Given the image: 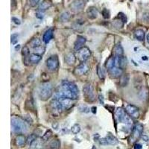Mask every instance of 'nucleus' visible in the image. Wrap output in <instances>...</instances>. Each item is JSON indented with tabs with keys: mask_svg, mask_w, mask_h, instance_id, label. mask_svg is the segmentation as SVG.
<instances>
[{
	"mask_svg": "<svg viewBox=\"0 0 149 149\" xmlns=\"http://www.w3.org/2000/svg\"><path fill=\"white\" fill-rule=\"evenodd\" d=\"M58 97L76 100L79 96V90L77 85L68 81H63L57 92Z\"/></svg>",
	"mask_w": 149,
	"mask_h": 149,
	"instance_id": "nucleus-1",
	"label": "nucleus"
},
{
	"mask_svg": "<svg viewBox=\"0 0 149 149\" xmlns=\"http://www.w3.org/2000/svg\"><path fill=\"white\" fill-rule=\"evenodd\" d=\"M11 129L16 133H24L27 131V125L24 120L13 116L11 118Z\"/></svg>",
	"mask_w": 149,
	"mask_h": 149,
	"instance_id": "nucleus-2",
	"label": "nucleus"
},
{
	"mask_svg": "<svg viewBox=\"0 0 149 149\" xmlns=\"http://www.w3.org/2000/svg\"><path fill=\"white\" fill-rule=\"evenodd\" d=\"M52 86L49 82L42 84L38 89V96L42 101H47L49 99L52 97Z\"/></svg>",
	"mask_w": 149,
	"mask_h": 149,
	"instance_id": "nucleus-3",
	"label": "nucleus"
},
{
	"mask_svg": "<svg viewBox=\"0 0 149 149\" xmlns=\"http://www.w3.org/2000/svg\"><path fill=\"white\" fill-rule=\"evenodd\" d=\"M115 115H116V118L117 121L120 123H124L127 125H131L133 123L132 118L127 114L126 111L121 107H118L116 109Z\"/></svg>",
	"mask_w": 149,
	"mask_h": 149,
	"instance_id": "nucleus-4",
	"label": "nucleus"
},
{
	"mask_svg": "<svg viewBox=\"0 0 149 149\" xmlns=\"http://www.w3.org/2000/svg\"><path fill=\"white\" fill-rule=\"evenodd\" d=\"M83 93L85 99L89 102H93L96 101V94L94 91V87L91 84L87 83L84 86Z\"/></svg>",
	"mask_w": 149,
	"mask_h": 149,
	"instance_id": "nucleus-5",
	"label": "nucleus"
},
{
	"mask_svg": "<svg viewBox=\"0 0 149 149\" xmlns=\"http://www.w3.org/2000/svg\"><path fill=\"white\" fill-rule=\"evenodd\" d=\"M143 132V125L141 123H136L133 129L132 134L131 137V142H135L142 136Z\"/></svg>",
	"mask_w": 149,
	"mask_h": 149,
	"instance_id": "nucleus-6",
	"label": "nucleus"
},
{
	"mask_svg": "<svg viewBox=\"0 0 149 149\" xmlns=\"http://www.w3.org/2000/svg\"><path fill=\"white\" fill-rule=\"evenodd\" d=\"M46 66L50 71H55L59 66V61L57 55H52L46 60Z\"/></svg>",
	"mask_w": 149,
	"mask_h": 149,
	"instance_id": "nucleus-7",
	"label": "nucleus"
},
{
	"mask_svg": "<svg viewBox=\"0 0 149 149\" xmlns=\"http://www.w3.org/2000/svg\"><path fill=\"white\" fill-rule=\"evenodd\" d=\"M90 55H91V52H90V49L85 47V46H84L83 48L78 51V58L81 62H85L86 61H87L90 58Z\"/></svg>",
	"mask_w": 149,
	"mask_h": 149,
	"instance_id": "nucleus-8",
	"label": "nucleus"
},
{
	"mask_svg": "<svg viewBox=\"0 0 149 149\" xmlns=\"http://www.w3.org/2000/svg\"><path fill=\"white\" fill-rule=\"evenodd\" d=\"M99 143L102 146H108V145L113 146L118 143V140L114 136H113L111 133H108L105 137L100 139Z\"/></svg>",
	"mask_w": 149,
	"mask_h": 149,
	"instance_id": "nucleus-9",
	"label": "nucleus"
},
{
	"mask_svg": "<svg viewBox=\"0 0 149 149\" xmlns=\"http://www.w3.org/2000/svg\"><path fill=\"white\" fill-rule=\"evenodd\" d=\"M125 111L132 119H138L140 116L139 108L134 105H127L125 107Z\"/></svg>",
	"mask_w": 149,
	"mask_h": 149,
	"instance_id": "nucleus-10",
	"label": "nucleus"
},
{
	"mask_svg": "<svg viewBox=\"0 0 149 149\" xmlns=\"http://www.w3.org/2000/svg\"><path fill=\"white\" fill-rule=\"evenodd\" d=\"M89 69H90V68L87 66V64H86L84 62H82L78 66H76V69H75V73L77 76H84L88 72Z\"/></svg>",
	"mask_w": 149,
	"mask_h": 149,
	"instance_id": "nucleus-11",
	"label": "nucleus"
},
{
	"mask_svg": "<svg viewBox=\"0 0 149 149\" xmlns=\"http://www.w3.org/2000/svg\"><path fill=\"white\" fill-rule=\"evenodd\" d=\"M85 6L84 0H75L70 5V7L74 12H78L83 9Z\"/></svg>",
	"mask_w": 149,
	"mask_h": 149,
	"instance_id": "nucleus-12",
	"label": "nucleus"
},
{
	"mask_svg": "<svg viewBox=\"0 0 149 149\" xmlns=\"http://www.w3.org/2000/svg\"><path fill=\"white\" fill-rule=\"evenodd\" d=\"M126 65H127V60L123 55L115 56V66H117L124 70V69L126 67Z\"/></svg>",
	"mask_w": 149,
	"mask_h": 149,
	"instance_id": "nucleus-13",
	"label": "nucleus"
},
{
	"mask_svg": "<svg viewBox=\"0 0 149 149\" xmlns=\"http://www.w3.org/2000/svg\"><path fill=\"white\" fill-rule=\"evenodd\" d=\"M86 38L83 36H80L78 35L77 37V40L75 42V44H74V49L76 50V51H78L81 49H82L84 47V45L85 44L86 42Z\"/></svg>",
	"mask_w": 149,
	"mask_h": 149,
	"instance_id": "nucleus-14",
	"label": "nucleus"
},
{
	"mask_svg": "<svg viewBox=\"0 0 149 149\" xmlns=\"http://www.w3.org/2000/svg\"><path fill=\"white\" fill-rule=\"evenodd\" d=\"M57 98L59 99L60 102H61V106H62L63 109V111H64V110H68V109H69L70 107L73 105V102H72V99L61 97H58Z\"/></svg>",
	"mask_w": 149,
	"mask_h": 149,
	"instance_id": "nucleus-15",
	"label": "nucleus"
},
{
	"mask_svg": "<svg viewBox=\"0 0 149 149\" xmlns=\"http://www.w3.org/2000/svg\"><path fill=\"white\" fill-rule=\"evenodd\" d=\"M52 108L55 112H56L57 114H59L61 113H62V111H63L62 106H61V104L60 102L59 99L58 98H55L52 101Z\"/></svg>",
	"mask_w": 149,
	"mask_h": 149,
	"instance_id": "nucleus-16",
	"label": "nucleus"
},
{
	"mask_svg": "<svg viewBox=\"0 0 149 149\" xmlns=\"http://www.w3.org/2000/svg\"><path fill=\"white\" fill-rule=\"evenodd\" d=\"M87 14L89 19H90V20H95V19H96L98 17V9L96 7L92 6V7H90L87 9Z\"/></svg>",
	"mask_w": 149,
	"mask_h": 149,
	"instance_id": "nucleus-17",
	"label": "nucleus"
},
{
	"mask_svg": "<svg viewBox=\"0 0 149 149\" xmlns=\"http://www.w3.org/2000/svg\"><path fill=\"white\" fill-rule=\"evenodd\" d=\"M123 69L119 68L117 66H113L111 70H109L110 75L113 78H119L120 76L123 73Z\"/></svg>",
	"mask_w": 149,
	"mask_h": 149,
	"instance_id": "nucleus-18",
	"label": "nucleus"
},
{
	"mask_svg": "<svg viewBox=\"0 0 149 149\" xmlns=\"http://www.w3.org/2000/svg\"><path fill=\"white\" fill-rule=\"evenodd\" d=\"M52 6V2L51 0H43L39 5L38 9L41 12H44Z\"/></svg>",
	"mask_w": 149,
	"mask_h": 149,
	"instance_id": "nucleus-19",
	"label": "nucleus"
},
{
	"mask_svg": "<svg viewBox=\"0 0 149 149\" xmlns=\"http://www.w3.org/2000/svg\"><path fill=\"white\" fill-rule=\"evenodd\" d=\"M65 62L69 66H72L76 62V55L72 52H69L65 55Z\"/></svg>",
	"mask_w": 149,
	"mask_h": 149,
	"instance_id": "nucleus-20",
	"label": "nucleus"
},
{
	"mask_svg": "<svg viewBox=\"0 0 149 149\" xmlns=\"http://www.w3.org/2000/svg\"><path fill=\"white\" fill-rule=\"evenodd\" d=\"M52 37H53V29L52 28H49L47 31H46V32L43 34L42 40H43L45 43H48L52 40Z\"/></svg>",
	"mask_w": 149,
	"mask_h": 149,
	"instance_id": "nucleus-21",
	"label": "nucleus"
},
{
	"mask_svg": "<svg viewBox=\"0 0 149 149\" xmlns=\"http://www.w3.org/2000/svg\"><path fill=\"white\" fill-rule=\"evenodd\" d=\"M15 142H16V144H17V146H19V147H23L26 145V142H27V140H26L24 135L20 134L18 135L16 137Z\"/></svg>",
	"mask_w": 149,
	"mask_h": 149,
	"instance_id": "nucleus-22",
	"label": "nucleus"
},
{
	"mask_svg": "<svg viewBox=\"0 0 149 149\" xmlns=\"http://www.w3.org/2000/svg\"><path fill=\"white\" fill-rule=\"evenodd\" d=\"M42 59V56L37 54H31L29 56V62L33 64H37Z\"/></svg>",
	"mask_w": 149,
	"mask_h": 149,
	"instance_id": "nucleus-23",
	"label": "nucleus"
},
{
	"mask_svg": "<svg viewBox=\"0 0 149 149\" xmlns=\"http://www.w3.org/2000/svg\"><path fill=\"white\" fill-rule=\"evenodd\" d=\"M134 37L140 41L144 40L145 39V31L142 29H136L134 31Z\"/></svg>",
	"mask_w": 149,
	"mask_h": 149,
	"instance_id": "nucleus-24",
	"label": "nucleus"
},
{
	"mask_svg": "<svg viewBox=\"0 0 149 149\" xmlns=\"http://www.w3.org/2000/svg\"><path fill=\"white\" fill-rule=\"evenodd\" d=\"M113 66H115V57L111 56V57H109L105 63V67L108 70H111Z\"/></svg>",
	"mask_w": 149,
	"mask_h": 149,
	"instance_id": "nucleus-25",
	"label": "nucleus"
},
{
	"mask_svg": "<svg viewBox=\"0 0 149 149\" xmlns=\"http://www.w3.org/2000/svg\"><path fill=\"white\" fill-rule=\"evenodd\" d=\"M30 146H31V149H42V144L41 141L37 139Z\"/></svg>",
	"mask_w": 149,
	"mask_h": 149,
	"instance_id": "nucleus-26",
	"label": "nucleus"
},
{
	"mask_svg": "<svg viewBox=\"0 0 149 149\" xmlns=\"http://www.w3.org/2000/svg\"><path fill=\"white\" fill-rule=\"evenodd\" d=\"M42 46L41 45V40L39 38H34L31 41V46L33 49L37 48L39 46Z\"/></svg>",
	"mask_w": 149,
	"mask_h": 149,
	"instance_id": "nucleus-27",
	"label": "nucleus"
},
{
	"mask_svg": "<svg viewBox=\"0 0 149 149\" xmlns=\"http://www.w3.org/2000/svg\"><path fill=\"white\" fill-rule=\"evenodd\" d=\"M114 52H115V54H116V55L121 56V55H123L124 49L121 45L118 44L117 46H116V47H115Z\"/></svg>",
	"mask_w": 149,
	"mask_h": 149,
	"instance_id": "nucleus-28",
	"label": "nucleus"
},
{
	"mask_svg": "<svg viewBox=\"0 0 149 149\" xmlns=\"http://www.w3.org/2000/svg\"><path fill=\"white\" fill-rule=\"evenodd\" d=\"M60 18H61V20L62 21V22H68L70 19L69 12H68V11H65V12H63V13L61 15V17H60Z\"/></svg>",
	"mask_w": 149,
	"mask_h": 149,
	"instance_id": "nucleus-29",
	"label": "nucleus"
},
{
	"mask_svg": "<svg viewBox=\"0 0 149 149\" xmlns=\"http://www.w3.org/2000/svg\"><path fill=\"white\" fill-rule=\"evenodd\" d=\"M81 131V126L79 124H75V125L71 127V132L73 134H78Z\"/></svg>",
	"mask_w": 149,
	"mask_h": 149,
	"instance_id": "nucleus-30",
	"label": "nucleus"
},
{
	"mask_svg": "<svg viewBox=\"0 0 149 149\" xmlns=\"http://www.w3.org/2000/svg\"><path fill=\"white\" fill-rule=\"evenodd\" d=\"M34 52L35 54H37V55H42V54L45 52V47L43 46H40L37 47V48H35L34 49Z\"/></svg>",
	"mask_w": 149,
	"mask_h": 149,
	"instance_id": "nucleus-31",
	"label": "nucleus"
},
{
	"mask_svg": "<svg viewBox=\"0 0 149 149\" xmlns=\"http://www.w3.org/2000/svg\"><path fill=\"white\" fill-rule=\"evenodd\" d=\"M97 73L98 75V77H99L100 79L104 80L105 77V72L104 71V69L102 68H100L99 66H98L97 69Z\"/></svg>",
	"mask_w": 149,
	"mask_h": 149,
	"instance_id": "nucleus-32",
	"label": "nucleus"
},
{
	"mask_svg": "<svg viewBox=\"0 0 149 149\" xmlns=\"http://www.w3.org/2000/svg\"><path fill=\"white\" fill-rule=\"evenodd\" d=\"M52 132L50 130H49V131H46V133H45V134L42 136V141H47L48 140H49L51 137H52Z\"/></svg>",
	"mask_w": 149,
	"mask_h": 149,
	"instance_id": "nucleus-33",
	"label": "nucleus"
},
{
	"mask_svg": "<svg viewBox=\"0 0 149 149\" xmlns=\"http://www.w3.org/2000/svg\"><path fill=\"white\" fill-rule=\"evenodd\" d=\"M36 140H37V136H36V135L34 134L30 135V136L28 137V139H27V144L29 145V146H31V144L33 143Z\"/></svg>",
	"mask_w": 149,
	"mask_h": 149,
	"instance_id": "nucleus-34",
	"label": "nucleus"
},
{
	"mask_svg": "<svg viewBox=\"0 0 149 149\" xmlns=\"http://www.w3.org/2000/svg\"><path fill=\"white\" fill-rule=\"evenodd\" d=\"M29 53H30V51L28 46H24L22 49V56H23V57H27V56L29 55Z\"/></svg>",
	"mask_w": 149,
	"mask_h": 149,
	"instance_id": "nucleus-35",
	"label": "nucleus"
},
{
	"mask_svg": "<svg viewBox=\"0 0 149 149\" xmlns=\"http://www.w3.org/2000/svg\"><path fill=\"white\" fill-rule=\"evenodd\" d=\"M18 34H13L11 35V43L13 45L16 44V43L18 42Z\"/></svg>",
	"mask_w": 149,
	"mask_h": 149,
	"instance_id": "nucleus-36",
	"label": "nucleus"
},
{
	"mask_svg": "<svg viewBox=\"0 0 149 149\" xmlns=\"http://www.w3.org/2000/svg\"><path fill=\"white\" fill-rule=\"evenodd\" d=\"M60 146V143L59 142H58V140H54V141H52L51 143H50V146H51V148H57L59 147Z\"/></svg>",
	"mask_w": 149,
	"mask_h": 149,
	"instance_id": "nucleus-37",
	"label": "nucleus"
},
{
	"mask_svg": "<svg viewBox=\"0 0 149 149\" xmlns=\"http://www.w3.org/2000/svg\"><path fill=\"white\" fill-rule=\"evenodd\" d=\"M118 18H119L120 20L122 21V22H124V23L127 22V17H126V16H125L124 13H119Z\"/></svg>",
	"mask_w": 149,
	"mask_h": 149,
	"instance_id": "nucleus-38",
	"label": "nucleus"
},
{
	"mask_svg": "<svg viewBox=\"0 0 149 149\" xmlns=\"http://www.w3.org/2000/svg\"><path fill=\"white\" fill-rule=\"evenodd\" d=\"M102 15L105 19H109L110 18V11L107 9H104L102 11Z\"/></svg>",
	"mask_w": 149,
	"mask_h": 149,
	"instance_id": "nucleus-39",
	"label": "nucleus"
},
{
	"mask_svg": "<svg viewBox=\"0 0 149 149\" xmlns=\"http://www.w3.org/2000/svg\"><path fill=\"white\" fill-rule=\"evenodd\" d=\"M11 20L13 21L15 24H17V25H20L21 23L20 20L18 18H16V17H12V18H11Z\"/></svg>",
	"mask_w": 149,
	"mask_h": 149,
	"instance_id": "nucleus-40",
	"label": "nucleus"
},
{
	"mask_svg": "<svg viewBox=\"0 0 149 149\" xmlns=\"http://www.w3.org/2000/svg\"><path fill=\"white\" fill-rule=\"evenodd\" d=\"M36 17L38 19H42L43 18V13H42V12H41V11L37 12V13H36Z\"/></svg>",
	"mask_w": 149,
	"mask_h": 149,
	"instance_id": "nucleus-41",
	"label": "nucleus"
},
{
	"mask_svg": "<svg viewBox=\"0 0 149 149\" xmlns=\"http://www.w3.org/2000/svg\"><path fill=\"white\" fill-rule=\"evenodd\" d=\"M39 2H40V0H31V6H35L38 4Z\"/></svg>",
	"mask_w": 149,
	"mask_h": 149,
	"instance_id": "nucleus-42",
	"label": "nucleus"
},
{
	"mask_svg": "<svg viewBox=\"0 0 149 149\" xmlns=\"http://www.w3.org/2000/svg\"><path fill=\"white\" fill-rule=\"evenodd\" d=\"M142 139L143 140V141H145V142H148L149 140V138L148 136H146V135H142Z\"/></svg>",
	"mask_w": 149,
	"mask_h": 149,
	"instance_id": "nucleus-43",
	"label": "nucleus"
},
{
	"mask_svg": "<svg viewBox=\"0 0 149 149\" xmlns=\"http://www.w3.org/2000/svg\"><path fill=\"white\" fill-rule=\"evenodd\" d=\"M134 149H142V146L140 144H135Z\"/></svg>",
	"mask_w": 149,
	"mask_h": 149,
	"instance_id": "nucleus-44",
	"label": "nucleus"
},
{
	"mask_svg": "<svg viewBox=\"0 0 149 149\" xmlns=\"http://www.w3.org/2000/svg\"><path fill=\"white\" fill-rule=\"evenodd\" d=\"M52 127L55 129V130H57V129L58 128V124L56 123V122H54V123L52 124Z\"/></svg>",
	"mask_w": 149,
	"mask_h": 149,
	"instance_id": "nucleus-45",
	"label": "nucleus"
},
{
	"mask_svg": "<svg viewBox=\"0 0 149 149\" xmlns=\"http://www.w3.org/2000/svg\"><path fill=\"white\" fill-rule=\"evenodd\" d=\"M146 41H147V42L149 44V33L146 35Z\"/></svg>",
	"mask_w": 149,
	"mask_h": 149,
	"instance_id": "nucleus-46",
	"label": "nucleus"
}]
</instances>
